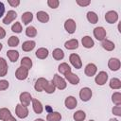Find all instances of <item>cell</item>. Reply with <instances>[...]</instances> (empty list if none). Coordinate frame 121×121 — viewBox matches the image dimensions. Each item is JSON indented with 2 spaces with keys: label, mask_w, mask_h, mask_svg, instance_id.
Returning <instances> with one entry per match:
<instances>
[{
  "label": "cell",
  "mask_w": 121,
  "mask_h": 121,
  "mask_svg": "<svg viewBox=\"0 0 121 121\" xmlns=\"http://www.w3.org/2000/svg\"><path fill=\"white\" fill-rule=\"evenodd\" d=\"M7 56L11 62H16V60L19 58V53L16 50H9L7 52Z\"/></svg>",
  "instance_id": "27"
},
{
  "label": "cell",
  "mask_w": 121,
  "mask_h": 121,
  "mask_svg": "<svg viewBox=\"0 0 121 121\" xmlns=\"http://www.w3.org/2000/svg\"><path fill=\"white\" fill-rule=\"evenodd\" d=\"M3 121H17V120L15 119V117H13V116L10 114V115H9L7 118H5Z\"/></svg>",
  "instance_id": "47"
},
{
  "label": "cell",
  "mask_w": 121,
  "mask_h": 121,
  "mask_svg": "<svg viewBox=\"0 0 121 121\" xmlns=\"http://www.w3.org/2000/svg\"><path fill=\"white\" fill-rule=\"evenodd\" d=\"M60 119H61V115L58 112H52L48 113L46 116L47 121H60Z\"/></svg>",
  "instance_id": "25"
},
{
  "label": "cell",
  "mask_w": 121,
  "mask_h": 121,
  "mask_svg": "<svg viewBox=\"0 0 121 121\" xmlns=\"http://www.w3.org/2000/svg\"><path fill=\"white\" fill-rule=\"evenodd\" d=\"M8 3L11 6V7H17L20 4L19 0H8Z\"/></svg>",
  "instance_id": "44"
},
{
  "label": "cell",
  "mask_w": 121,
  "mask_h": 121,
  "mask_svg": "<svg viewBox=\"0 0 121 121\" xmlns=\"http://www.w3.org/2000/svg\"><path fill=\"white\" fill-rule=\"evenodd\" d=\"M8 73V63L5 59L0 58V77H5Z\"/></svg>",
  "instance_id": "21"
},
{
  "label": "cell",
  "mask_w": 121,
  "mask_h": 121,
  "mask_svg": "<svg viewBox=\"0 0 121 121\" xmlns=\"http://www.w3.org/2000/svg\"><path fill=\"white\" fill-rule=\"evenodd\" d=\"M106 34L107 33H106L105 28L102 27V26H97L94 29V36L98 41H103L106 37Z\"/></svg>",
  "instance_id": "7"
},
{
  "label": "cell",
  "mask_w": 121,
  "mask_h": 121,
  "mask_svg": "<svg viewBox=\"0 0 121 121\" xmlns=\"http://www.w3.org/2000/svg\"><path fill=\"white\" fill-rule=\"evenodd\" d=\"M105 20L109 24H113L118 20V14L114 10H110L105 14Z\"/></svg>",
  "instance_id": "10"
},
{
  "label": "cell",
  "mask_w": 121,
  "mask_h": 121,
  "mask_svg": "<svg viewBox=\"0 0 121 121\" xmlns=\"http://www.w3.org/2000/svg\"><path fill=\"white\" fill-rule=\"evenodd\" d=\"M87 20L91 23V24H96L98 21V16L96 15L95 12L94 11H89L87 12Z\"/></svg>",
  "instance_id": "33"
},
{
  "label": "cell",
  "mask_w": 121,
  "mask_h": 121,
  "mask_svg": "<svg viewBox=\"0 0 121 121\" xmlns=\"http://www.w3.org/2000/svg\"><path fill=\"white\" fill-rule=\"evenodd\" d=\"M15 112H16V115H17L19 118H21V119L26 118V117L28 115V110H27V107L22 106L21 104H17V105H16Z\"/></svg>",
  "instance_id": "4"
},
{
  "label": "cell",
  "mask_w": 121,
  "mask_h": 121,
  "mask_svg": "<svg viewBox=\"0 0 121 121\" xmlns=\"http://www.w3.org/2000/svg\"><path fill=\"white\" fill-rule=\"evenodd\" d=\"M55 90H56V87H55V85L52 83V81H48L47 84L45 85L44 89H43V91H45L47 94H53V93L55 92Z\"/></svg>",
  "instance_id": "37"
},
{
  "label": "cell",
  "mask_w": 121,
  "mask_h": 121,
  "mask_svg": "<svg viewBox=\"0 0 121 121\" xmlns=\"http://www.w3.org/2000/svg\"><path fill=\"white\" fill-rule=\"evenodd\" d=\"M90 121H94V120H90Z\"/></svg>",
  "instance_id": "51"
},
{
  "label": "cell",
  "mask_w": 121,
  "mask_h": 121,
  "mask_svg": "<svg viewBox=\"0 0 121 121\" xmlns=\"http://www.w3.org/2000/svg\"><path fill=\"white\" fill-rule=\"evenodd\" d=\"M4 12H5V6L2 2H0V18L4 15Z\"/></svg>",
  "instance_id": "45"
},
{
  "label": "cell",
  "mask_w": 121,
  "mask_h": 121,
  "mask_svg": "<svg viewBox=\"0 0 121 121\" xmlns=\"http://www.w3.org/2000/svg\"><path fill=\"white\" fill-rule=\"evenodd\" d=\"M47 5L51 8V9H57L60 5V2L58 0H48L47 1Z\"/></svg>",
  "instance_id": "40"
},
{
  "label": "cell",
  "mask_w": 121,
  "mask_h": 121,
  "mask_svg": "<svg viewBox=\"0 0 121 121\" xmlns=\"http://www.w3.org/2000/svg\"><path fill=\"white\" fill-rule=\"evenodd\" d=\"M110 121H118V120H117V119H113V118H112V119H110Z\"/></svg>",
  "instance_id": "49"
},
{
  "label": "cell",
  "mask_w": 121,
  "mask_h": 121,
  "mask_svg": "<svg viewBox=\"0 0 121 121\" xmlns=\"http://www.w3.org/2000/svg\"><path fill=\"white\" fill-rule=\"evenodd\" d=\"M79 97L82 101L86 102L89 101L92 97V90L88 87H83L80 91H79Z\"/></svg>",
  "instance_id": "5"
},
{
  "label": "cell",
  "mask_w": 121,
  "mask_h": 121,
  "mask_svg": "<svg viewBox=\"0 0 121 121\" xmlns=\"http://www.w3.org/2000/svg\"><path fill=\"white\" fill-rule=\"evenodd\" d=\"M90 3H91L90 0H87V1H80V0H78V1H77V4L79 5V6H81V7H86V6H88Z\"/></svg>",
  "instance_id": "43"
},
{
  "label": "cell",
  "mask_w": 121,
  "mask_h": 121,
  "mask_svg": "<svg viewBox=\"0 0 121 121\" xmlns=\"http://www.w3.org/2000/svg\"><path fill=\"white\" fill-rule=\"evenodd\" d=\"M101 45H102V47H103L105 50H107V51H112V50L114 49V47H115L114 43H113L112 41L107 40V39H104V40L102 41Z\"/></svg>",
  "instance_id": "23"
},
{
  "label": "cell",
  "mask_w": 121,
  "mask_h": 121,
  "mask_svg": "<svg viewBox=\"0 0 121 121\" xmlns=\"http://www.w3.org/2000/svg\"><path fill=\"white\" fill-rule=\"evenodd\" d=\"M21 66L26 68L27 70H29L31 67H32V60L30 58L28 57H24L21 60Z\"/></svg>",
  "instance_id": "28"
},
{
  "label": "cell",
  "mask_w": 121,
  "mask_h": 121,
  "mask_svg": "<svg viewBox=\"0 0 121 121\" xmlns=\"http://www.w3.org/2000/svg\"><path fill=\"white\" fill-rule=\"evenodd\" d=\"M2 47H3V44H2V43H0V51H1V49H2Z\"/></svg>",
  "instance_id": "50"
},
{
  "label": "cell",
  "mask_w": 121,
  "mask_h": 121,
  "mask_svg": "<svg viewBox=\"0 0 121 121\" xmlns=\"http://www.w3.org/2000/svg\"><path fill=\"white\" fill-rule=\"evenodd\" d=\"M64 46L66 49H69V50H73V49H77L78 47V41L77 39H72V40H69L67 42H65L64 43Z\"/></svg>",
  "instance_id": "18"
},
{
  "label": "cell",
  "mask_w": 121,
  "mask_h": 121,
  "mask_svg": "<svg viewBox=\"0 0 121 121\" xmlns=\"http://www.w3.org/2000/svg\"><path fill=\"white\" fill-rule=\"evenodd\" d=\"M96 71H97L96 65L94 64V63H89V64L86 65L85 70H84V73H85V75L87 77H93V76L95 75Z\"/></svg>",
  "instance_id": "14"
},
{
  "label": "cell",
  "mask_w": 121,
  "mask_h": 121,
  "mask_svg": "<svg viewBox=\"0 0 121 121\" xmlns=\"http://www.w3.org/2000/svg\"><path fill=\"white\" fill-rule=\"evenodd\" d=\"M64 28H65V30H66L69 34H73V33L76 31V28H77L76 22H75L73 19H68V20H66L65 23H64Z\"/></svg>",
  "instance_id": "9"
},
{
  "label": "cell",
  "mask_w": 121,
  "mask_h": 121,
  "mask_svg": "<svg viewBox=\"0 0 121 121\" xmlns=\"http://www.w3.org/2000/svg\"><path fill=\"white\" fill-rule=\"evenodd\" d=\"M52 56H53V58H54L55 60H62V59L64 58V52H63L60 48H56V49L53 50Z\"/></svg>",
  "instance_id": "26"
},
{
  "label": "cell",
  "mask_w": 121,
  "mask_h": 121,
  "mask_svg": "<svg viewBox=\"0 0 121 121\" xmlns=\"http://www.w3.org/2000/svg\"><path fill=\"white\" fill-rule=\"evenodd\" d=\"M9 81L6 80V79H2L0 80V91H3V90H6L9 88Z\"/></svg>",
  "instance_id": "41"
},
{
  "label": "cell",
  "mask_w": 121,
  "mask_h": 121,
  "mask_svg": "<svg viewBox=\"0 0 121 121\" xmlns=\"http://www.w3.org/2000/svg\"><path fill=\"white\" fill-rule=\"evenodd\" d=\"M37 19L41 23H47L49 21V15H48L47 12L41 10V11L37 12Z\"/></svg>",
  "instance_id": "22"
},
{
  "label": "cell",
  "mask_w": 121,
  "mask_h": 121,
  "mask_svg": "<svg viewBox=\"0 0 121 121\" xmlns=\"http://www.w3.org/2000/svg\"><path fill=\"white\" fill-rule=\"evenodd\" d=\"M107 80H108V74H107L106 72H104V71L99 72V73L95 76V83H96L97 85H100V86L104 85V84L107 82Z\"/></svg>",
  "instance_id": "6"
},
{
  "label": "cell",
  "mask_w": 121,
  "mask_h": 121,
  "mask_svg": "<svg viewBox=\"0 0 121 121\" xmlns=\"http://www.w3.org/2000/svg\"><path fill=\"white\" fill-rule=\"evenodd\" d=\"M5 36H6V31H5V29H4L2 26H0V39H4Z\"/></svg>",
  "instance_id": "46"
},
{
  "label": "cell",
  "mask_w": 121,
  "mask_h": 121,
  "mask_svg": "<svg viewBox=\"0 0 121 121\" xmlns=\"http://www.w3.org/2000/svg\"><path fill=\"white\" fill-rule=\"evenodd\" d=\"M16 17H17V13L14 10H9L8 13H7V15L3 19V24H5V25L10 24L13 20L16 19Z\"/></svg>",
  "instance_id": "15"
},
{
  "label": "cell",
  "mask_w": 121,
  "mask_h": 121,
  "mask_svg": "<svg viewBox=\"0 0 121 121\" xmlns=\"http://www.w3.org/2000/svg\"><path fill=\"white\" fill-rule=\"evenodd\" d=\"M10 111L7 108H2L0 109V119L1 120H4L5 118H7L9 115H10Z\"/></svg>",
  "instance_id": "38"
},
{
  "label": "cell",
  "mask_w": 121,
  "mask_h": 121,
  "mask_svg": "<svg viewBox=\"0 0 121 121\" xmlns=\"http://www.w3.org/2000/svg\"><path fill=\"white\" fill-rule=\"evenodd\" d=\"M112 113L116 116H121V106H115L112 108Z\"/></svg>",
  "instance_id": "42"
},
{
  "label": "cell",
  "mask_w": 121,
  "mask_h": 121,
  "mask_svg": "<svg viewBox=\"0 0 121 121\" xmlns=\"http://www.w3.org/2000/svg\"><path fill=\"white\" fill-rule=\"evenodd\" d=\"M47 82H48V80L45 79V78H38V79L36 80V82H35V85H34L35 90L38 91V92H42V91H43V89H44L45 85L47 84Z\"/></svg>",
  "instance_id": "13"
},
{
  "label": "cell",
  "mask_w": 121,
  "mask_h": 121,
  "mask_svg": "<svg viewBox=\"0 0 121 121\" xmlns=\"http://www.w3.org/2000/svg\"><path fill=\"white\" fill-rule=\"evenodd\" d=\"M64 104H65V107L69 110H73L77 107V104H78V101L76 99V97L70 95V96H67L65 98V101H64Z\"/></svg>",
  "instance_id": "12"
},
{
  "label": "cell",
  "mask_w": 121,
  "mask_h": 121,
  "mask_svg": "<svg viewBox=\"0 0 121 121\" xmlns=\"http://www.w3.org/2000/svg\"><path fill=\"white\" fill-rule=\"evenodd\" d=\"M28 76V70L23 66H20L19 68H17L16 72H15V77L17 79L19 80H24L27 78Z\"/></svg>",
  "instance_id": "8"
},
{
  "label": "cell",
  "mask_w": 121,
  "mask_h": 121,
  "mask_svg": "<svg viewBox=\"0 0 121 121\" xmlns=\"http://www.w3.org/2000/svg\"><path fill=\"white\" fill-rule=\"evenodd\" d=\"M32 19H33V14L29 11H26L22 15V21H23V24L25 25L29 24L32 21Z\"/></svg>",
  "instance_id": "32"
},
{
  "label": "cell",
  "mask_w": 121,
  "mask_h": 121,
  "mask_svg": "<svg viewBox=\"0 0 121 121\" xmlns=\"http://www.w3.org/2000/svg\"><path fill=\"white\" fill-rule=\"evenodd\" d=\"M64 76H65V78H66L71 84H73V85L78 84V82H79V78H78L76 74H74V73H72V72H69V73L65 74Z\"/></svg>",
  "instance_id": "16"
},
{
  "label": "cell",
  "mask_w": 121,
  "mask_h": 121,
  "mask_svg": "<svg viewBox=\"0 0 121 121\" xmlns=\"http://www.w3.org/2000/svg\"><path fill=\"white\" fill-rule=\"evenodd\" d=\"M19 99H20V102H21L22 106L27 107V106H29L30 102L32 101V96L28 92H23V93L20 94Z\"/></svg>",
  "instance_id": "2"
},
{
  "label": "cell",
  "mask_w": 121,
  "mask_h": 121,
  "mask_svg": "<svg viewBox=\"0 0 121 121\" xmlns=\"http://www.w3.org/2000/svg\"><path fill=\"white\" fill-rule=\"evenodd\" d=\"M34 121H44V120L42 119V118H38V119H36V120H34Z\"/></svg>",
  "instance_id": "48"
},
{
  "label": "cell",
  "mask_w": 121,
  "mask_h": 121,
  "mask_svg": "<svg viewBox=\"0 0 121 121\" xmlns=\"http://www.w3.org/2000/svg\"><path fill=\"white\" fill-rule=\"evenodd\" d=\"M86 117V113L83 111H77L74 114H73V118L75 121H83Z\"/></svg>",
  "instance_id": "31"
},
{
  "label": "cell",
  "mask_w": 121,
  "mask_h": 121,
  "mask_svg": "<svg viewBox=\"0 0 121 121\" xmlns=\"http://www.w3.org/2000/svg\"><path fill=\"white\" fill-rule=\"evenodd\" d=\"M11 30L13 32H15V33H21L22 32V25H21V23H19V22L14 23L12 25V26H11Z\"/></svg>",
  "instance_id": "39"
},
{
  "label": "cell",
  "mask_w": 121,
  "mask_h": 121,
  "mask_svg": "<svg viewBox=\"0 0 121 121\" xmlns=\"http://www.w3.org/2000/svg\"><path fill=\"white\" fill-rule=\"evenodd\" d=\"M120 60L116 58H111L108 61V66L112 71H117L120 68Z\"/></svg>",
  "instance_id": "11"
},
{
  "label": "cell",
  "mask_w": 121,
  "mask_h": 121,
  "mask_svg": "<svg viewBox=\"0 0 121 121\" xmlns=\"http://www.w3.org/2000/svg\"><path fill=\"white\" fill-rule=\"evenodd\" d=\"M31 102H32L33 111H34L36 113H38V114L42 113V112H43V110L42 103H41L38 99H36V98H32V101H31Z\"/></svg>",
  "instance_id": "17"
},
{
  "label": "cell",
  "mask_w": 121,
  "mask_h": 121,
  "mask_svg": "<svg viewBox=\"0 0 121 121\" xmlns=\"http://www.w3.org/2000/svg\"><path fill=\"white\" fill-rule=\"evenodd\" d=\"M81 43H82V45L85 48H92L94 46V44H95L93 39L90 36H84L81 39Z\"/></svg>",
  "instance_id": "20"
},
{
  "label": "cell",
  "mask_w": 121,
  "mask_h": 121,
  "mask_svg": "<svg viewBox=\"0 0 121 121\" xmlns=\"http://www.w3.org/2000/svg\"><path fill=\"white\" fill-rule=\"evenodd\" d=\"M35 45H36V43L34 41H26L22 44V49L26 52H29L34 49Z\"/></svg>",
  "instance_id": "19"
},
{
  "label": "cell",
  "mask_w": 121,
  "mask_h": 121,
  "mask_svg": "<svg viewBox=\"0 0 121 121\" xmlns=\"http://www.w3.org/2000/svg\"><path fill=\"white\" fill-rule=\"evenodd\" d=\"M26 35L27 37H30V38H33L37 35V30L34 26H27L26 29Z\"/></svg>",
  "instance_id": "36"
},
{
  "label": "cell",
  "mask_w": 121,
  "mask_h": 121,
  "mask_svg": "<svg viewBox=\"0 0 121 121\" xmlns=\"http://www.w3.org/2000/svg\"><path fill=\"white\" fill-rule=\"evenodd\" d=\"M19 42L20 41H19V38L18 37H16V36H10L9 39L8 40V44L10 47H15V46H17L19 44Z\"/></svg>",
  "instance_id": "35"
},
{
  "label": "cell",
  "mask_w": 121,
  "mask_h": 121,
  "mask_svg": "<svg viewBox=\"0 0 121 121\" xmlns=\"http://www.w3.org/2000/svg\"><path fill=\"white\" fill-rule=\"evenodd\" d=\"M109 84H110V87L112 89H114V90H117V89L121 88V81H120V79H118L116 78H112L110 80Z\"/></svg>",
  "instance_id": "30"
},
{
  "label": "cell",
  "mask_w": 121,
  "mask_h": 121,
  "mask_svg": "<svg viewBox=\"0 0 121 121\" xmlns=\"http://www.w3.org/2000/svg\"><path fill=\"white\" fill-rule=\"evenodd\" d=\"M58 70H59V72H60V73H61V74L65 75V74H67V73L71 72V67H70L66 62H62V63H60V64L59 65Z\"/></svg>",
  "instance_id": "29"
},
{
  "label": "cell",
  "mask_w": 121,
  "mask_h": 121,
  "mask_svg": "<svg viewBox=\"0 0 121 121\" xmlns=\"http://www.w3.org/2000/svg\"><path fill=\"white\" fill-rule=\"evenodd\" d=\"M35 55H36V57L38 59L43 60V59L47 58V56H48V49L47 48H44V47H41V48H39L36 51Z\"/></svg>",
  "instance_id": "24"
},
{
  "label": "cell",
  "mask_w": 121,
  "mask_h": 121,
  "mask_svg": "<svg viewBox=\"0 0 121 121\" xmlns=\"http://www.w3.org/2000/svg\"><path fill=\"white\" fill-rule=\"evenodd\" d=\"M51 81L55 85V87L58 88V89H60V90H63V89L66 88V85H67L66 84V81L64 80V78H62L60 76H59L57 74L54 75L53 79Z\"/></svg>",
  "instance_id": "1"
},
{
  "label": "cell",
  "mask_w": 121,
  "mask_h": 121,
  "mask_svg": "<svg viewBox=\"0 0 121 121\" xmlns=\"http://www.w3.org/2000/svg\"><path fill=\"white\" fill-rule=\"evenodd\" d=\"M112 101L116 105V106H120L121 105V94L119 92H115L112 94Z\"/></svg>",
  "instance_id": "34"
},
{
  "label": "cell",
  "mask_w": 121,
  "mask_h": 121,
  "mask_svg": "<svg viewBox=\"0 0 121 121\" xmlns=\"http://www.w3.org/2000/svg\"><path fill=\"white\" fill-rule=\"evenodd\" d=\"M69 60L71 62V64L76 68V69H80L81 66H82V61L80 60V57L78 55V54H71L70 57H69Z\"/></svg>",
  "instance_id": "3"
}]
</instances>
